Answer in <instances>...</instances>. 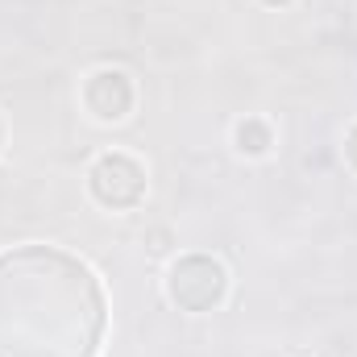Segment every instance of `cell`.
Returning a JSON list of instances; mask_svg holds the SVG:
<instances>
[{
	"label": "cell",
	"instance_id": "obj_6",
	"mask_svg": "<svg viewBox=\"0 0 357 357\" xmlns=\"http://www.w3.org/2000/svg\"><path fill=\"white\" fill-rule=\"evenodd\" d=\"M345 158H349V167L357 171V121L349 125V133H345Z\"/></svg>",
	"mask_w": 357,
	"mask_h": 357
},
{
	"label": "cell",
	"instance_id": "obj_4",
	"mask_svg": "<svg viewBox=\"0 0 357 357\" xmlns=\"http://www.w3.org/2000/svg\"><path fill=\"white\" fill-rule=\"evenodd\" d=\"M84 104L96 121H125L133 112V84L125 71L116 67H100L91 71L84 84Z\"/></svg>",
	"mask_w": 357,
	"mask_h": 357
},
{
	"label": "cell",
	"instance_id": "obj_2",
	"mask_svg": "<svg viewBox=\"0 0 357 357\" xmlns=\"http://www.w3.org/2000/svg\"><path fill=\"white\" fill-rule=\"evenodd\" d=\"M229 295V270L212 254H183L167 274V299L178 312H212Z\"/></svg>",
	"mask_w": 357,
	"mask_h": 357
},
{
	"label": "cell",
	"instance_id": "obj_1",
	"mask_svg": "<svg viewBox=\"0 0 357 357\" xmlns=\"http://www.w3.org/2000/svg\"><path fill=\"white\" fill-rule=\"evenodd\" d=\"M104 291L79 258L54 245L0 254V357H96Z\"/></svg>",
	"mask_w": 357,
	"mask_h": 357
},
{
	"label": "cell",
	"instance_id": "obj_3",
	"mask_svg": "<svg viewBox=\"0 0 357 357\" xmlns=\"http://www.w3.org/2000/svg\"><path fill=\"white\" fill-rule=\"evenodd\" d=\"M88 187L96 195V204L112 208V212H125V208H137L142 195H146V167L121 150L112 154H100L88 171Z\"/></svg>",
	"mask_w": 357,
	"mask_h": 357
},
{
	"label": "cell",
	"instance_id": "obj_7",
	"mask_svg": "<svg viewBox=\"0 0 357 357\" xmlns=\"http://www.w3.org/2000/svg\"><path fill=\"white\" fill-rule=\"evenodd\" d=\"M162 250H167V233H154L150 237V254H162Z\"/></svg>",
	"mask_w": 357,
	"mask_h": 357
},
{
	"label": "cell",
	"instance_id": "obj_5",
	"mask_svg": "<svg viewBox=\"0 0 357 357\" xmlns=\"http://www.w3.org/2000/svg\"><path fill=\"white\" fill-rule=\"evenodd\" d=\"M233 142H237V150H241V154H250V158H262L270 146H274V133H270L266 121H258V116H245V121H237V129H233Z\"/></svg>",
	"mask_w": 357,
	"mask_h": 357
},
{
	"label": "cell",
	"instance_id": "obj_9",
	"mask_svg": "<svg viewBox=\"0 0 357 357\" xmlns=\"http://www.w3.org/2000/svg\"><path fill=\"white\" fill-rule=\"evenodd\" d=\"M0 137H4V125H0Z\"/></svg>",
	"mask_w": 357,
	"mask_h": 357
},
{
	"label": "cell",
	"instance_id": "obj_8",
	"mask_svg": "<svg viewBox=\"0 0 357 357\" xmlns=\"http://www.w3.org/2000/svg\"><path fill=\"white\" fill-rule=\"evenodd\" d=\"M262 4H274V8H282V4H291V0H262Z\"/></svg>",
	"mask_w": 357,
	"mask_h": 357
}]
</instances>
